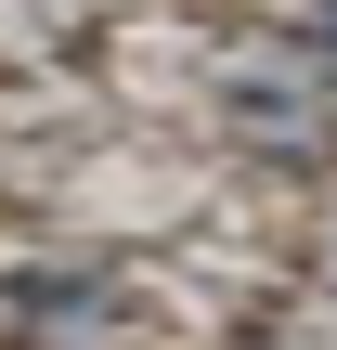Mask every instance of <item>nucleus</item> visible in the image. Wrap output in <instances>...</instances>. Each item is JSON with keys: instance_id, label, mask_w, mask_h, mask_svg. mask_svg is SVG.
Listing matches in <instances>:
<instances>
[{"instance_id": "f257e3e1", "label": "nucleus", "mask_w": 337, "mask_h": 350, "mask_svg": "<svg viewBox=\"0 0 337 350\" xmlns=\"http://www.w3.org/2000/svg\"><path fill=\"white\" fill-rule=\"evenodd\" d=\"M0 325L13 338H78V325H143L117 273H78V260H26L0 273Z\"/></svg>"}]
</instances>
